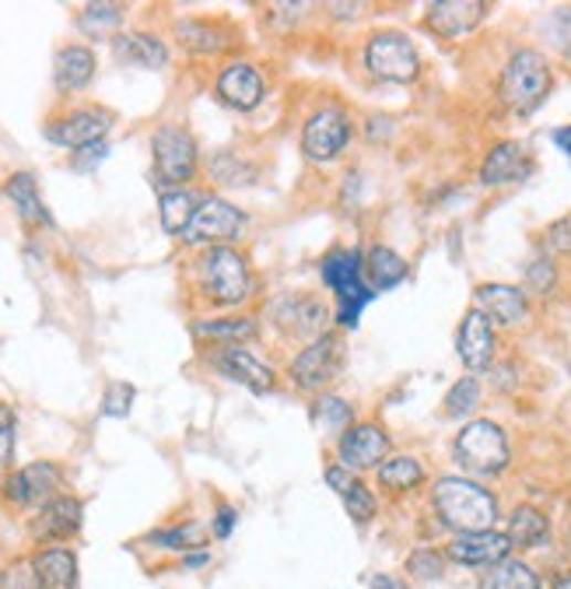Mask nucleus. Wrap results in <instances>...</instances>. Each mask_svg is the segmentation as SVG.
<instances>
[{"label": "nucleus", "instance_id": "nucleus-27", "mask_svg": "<svg viewBox=\"0 0 571 589\" xmlns=\"http://www.w3.org/2000/svg\"><path fill=\"white\" fill-rule=\"evenodd\" d=\"M8 197L25 225H50V211L43 208V200H39V187L29 172H18L8 179Z\"/></svg>", "mask_w": 571, "mask_h": 589}, {"label": "nucleus", "instance_id": "nucleus-26", "mask_svg": "<svg viewBox=\"0 0 571 589\" xmlns=\"http://www.w3.org/2000/svg\"><path fill=\"white\" fill-rule=\"evenodd\" d=\"M176 39L182 50L190 53H221L232 46V32L214 22H200V18H190V22L176 25Z\"/></svg>", "mask_w": 571, "mask_h": 589}, {"label": "nucleus", "instance_id": "nucleus-28", "mask_svg": "<svg viewBox=\"0 0 571 589\" xmlns=\"http://www.w3.org/2000/svg\"><path fill=\"white\" fill-rule=\"evenodd\" d=\"M480 589H540V579L529 565L522 561H498L484 572Z\"/></svg>", "mask_w": 571, "mask_h": 589}, {"label": "nucleus", "instance_id": "nucleus-35", "mask_svg": "<svg viewBox=\"0 0 571 589\" xmlns=\"http://www.w3.org/2000/svg\"><path fill=\"white\" fill-rule=\"evenodd\" d=\"M477 400H480V382L477 379H459L453 390H448V397H445V414L448 418H459V414H466V411H474L477 408Z\"/></svg>", "mask_w": 571, "mask_h": 589}, {"label": "nucleus", "instance_id": "nucleus-2", "mask_svg": "<svg viewBox=\"0 0 571 589\" xmlns=\"http://www.w3.org/2000/svg\"><path fill=\"white\" fill-rule=\"evenodd\" d=\"M550 92V67L537 50H519L501 74V103L512 113H533Z\"/></svg>", "mask_w": 571, "mask_h": 589}, {"label": "nucleus", "instance_id": "nucleus-50", "mask_svg": "<svg viewBox=\"0 0 571 589\" xmlns=\"http://www.w3.org/2000/svg\"><path fill=\"white\" fill-rule=\"evenodd\" d=\"M568 53H571V39H568Z\"/></svg>", "mask_w": 571, "mask_h": 589}, {"label": "nucleus", "instance_id": "nucleus-20", "mask_svg": "<svg viewBox=\"0 0 571 589\" xmlns=\"http://www.w3.org/2000/svg\"><path fill=\"white\" fill-rule=\"evenodd\" d=\"M484 4H477V0H442V4H432V11H427V25H432L438 35H463L480 25L484 18Z\"/></svg>", "mask_w": 571, "mask_h": 589}, {"label": "nucleus", "instance_id": "nucleus-11", "mask_svg": "<svg viewBox=\"0 0 571 589\" xmlns=\"http://www.w3.org/2000/svg\"><path fill=\"white\" fill-rule=\"evenodd\" d=\"M459 358L470 372H484L495 358L491 319H487L480 309H470L459 323Z\"/></svg>", "mask_w": 571, "mask_h": 589}, {"label": "nucleus", "instance_id": "nucleus-13", "mask_svg": "<svg viewBox=\"0 0 571 589\" xmlns=\"http://www.w3.org/2000/svg\"><path fill=\"white\" fill-rule=\"evenodd\" d=\"M337 365H340V344L334 337H319L298 355V361L292 365V376L302 390H319L337 372Z\"/></svg>", "mask_w": 571, "mask_h": 589}, {"label": "nucleus", "instance_id": "nucleus-10", "mask_svg": "<svg viewBox=\"0 0 571 589\" xmlns=\"http://www.w3.org/2000/svg\"><path fill=\"white\" fill-rule=\"evenodd\" d=\"M113 127V116L102 113V109H77V113H67L64 119H53L46 127V137L53 145H64V148H88V145H98L106 130Z\"/></svg>", "mask_w": 571, "mask_h": 589}, {"label": "nucleus", "instance_id": "nucleus-6", "mask_svg": "<svg viewBox=\"0 0 571 589\" xmlns=\"http://www.w3.org/2000/svg\"><path fill=\"white\" fill-rule=\"evenodd\" d=\"M364 67L376 81H393V85H406L421 71L417 50L411 46V39L400 32H379L364 46Z\"/></svg>", "mask_w": 571, "mask_h": 589}, {"label": "nucleus", "instance_id": "nucleus-39", "mask_svg": "<svg viewBox=\"0 0 571 589\" xmlns=\"http://www.w3.org/2000/svg\"><path fill=\"white\" fill-rule=\"evenodd\" d=\"M14 456V411L0 403V466H11Z\"/></svg>", "mask_w": 571, "mask_h": 589}, {"label": "nucleus", "instance_id": "nucleus-12", "mask_svg": "<svg viewBox=\"0 0 571 589\" xmlns=\"http://www.w3.org/2000/svg\"><path fill=\"white\" fill-rule=\"evenodd\" d=\"M60 487V471L53 463H32L22 466L18 474L8 477L4 495L11 505H35V502H50V495Z\"/></svg>", "mask_w": 571, "mask_h": 589}, {"label": "nucleus", "instance_id": "nucleus-33", "mask_svg": "<svg viewBox=\"0 0 571 589\" xmlns=\"http://www.w3.org/2000/svg\"><path fill=\"white\" fill-rule=\"evenodd\" d=\"M193 211H197V204L190 193H166L161 197V229H166L169 235L187 232Z\"/></svg>", "mask_w": 571, "mask_h": 589}, {"label": "nucleus", "instance_id": "nucleus-22", "mask_svg": "<svg viewBox=\"0 0 571 589\" xmlns=\"http://www.w3.org/2000/svg\"><path fill=\"white\" fill-rule=\"evenodd\" d=\"M113 53L119 64H130V67H148V71H158L166 67V46L158 43L155 35L148 32H127V35H116L113 39Z\"/></svg>", "mask_w": 571, "mask_h": 589}, {"label": "nucleus", "instance_id": "nucleus-29", "mask_svg": "<svg viewBox=\"0 0 571 589\" xmlns=\"http://www.w3.org/2000/svg\"><path fill=\"white\" fill-rule=\"evenodd\" d=\"M364 274H369L372 288H393L406 277V263L385 246H376L369 256H364Z\"/></svg>", "mask_w": 571, "mask_h": 589}, {"label": "nucleus", "instance_id": "nucleus-40", "mask_svg": "<svg viewBox=\"0 0 571 589\" xmlns=\"http://www.w3.org/2000/svg\"><path fill=\"white\" fill-rule=\"evenodd\" d=\"M319 411H322L326 429H340V424H348V421L355 418L351 403H348V400H340V397H326V400L319 403Z\"/></svg>", "mask_w": 571, "mask_h": 589}, {"label": "nucleus", "instance_id": "nucleus-34", "mask_svg": "<svg viewBox=\"0 0 571 589\" xmlns=\"http://www.w3.org/2000/svg\"><path fill=\"white\" fill-rule=\"evenodd\" d=\"M256 327L253 319H218V323H197V337H208V340H242V337H253Z\"/></svg>", "mask_w": 571, "mask_h": 589}, {"label": "nucleus", "instance_id": "nucleus-17", "mask_svg": "<svg viewBox=\"0 0 571 589\" xmlns=\"http://www.w3.org/2000/svg\"><path fill=\"white\" fill-rule=\"evenodd\" d=\"M477 306L498 327H522L529 313L526 295L519 288H508V284H484V288H477Z\"/></svg>", "mask_w": 571, "mask_h": 589}, {"label": "nucleus", "instance_id": "nucleus-37", "mask_svg": "<svg viewBox=\"0 0 571 589\" xmlns=\"http://www.w3.org/2000/svg\"><path fill=\"white\" fill-rule=\"evenodd\" d=\"M148 540L161 544V547H179L182 551V547H190V544H203V530L190 523V526H176V530H166V534H151Z\"/></svg>", "mask_w": 571, "mask_h": 589}, {"label": "nucleus", "instance_id": "nucleus-7", "mask_svg": "<svg viewBox=\"0 0 571 589\" xmlns=\"http://www.w3.org/2000/svg\"><path fill=\"white\" fill-rule=\"evenodd\" d=\"M155 169L166 182H187L197 172V140L182 127H161L151 140Z\"/></svg>", "mask_w": 571, "mask_h": 589}, {"label": "nucleus", "instance_id": "nucleus-24", "mask_svg": "<svg viewBox=\"0 0 571 589\" xmlns=\"http://www.w3.org/2000/svg\"><path fill=\"white\" fill-rule=\"evenodd\" d=\"M218 369L229 376V379H235V382H246L253 393H267L271 386H274V372H271L267 365H263L256 355L242 351V348L224 351V355L218 358Z\"/></svg>", "mask_w": 571, "mask_h": 589}, {"label": "nucleus", "instance_id": "nucleus-19", "mask_svg": "<svg viewBox=\"0 0 571 589\" xmlns=\"http://www.w3.org/2000/svg\"><path fill=\"white\" fill-rule=\"evenodd\" d=\"M326 484H330L334 492L340 495L343 509L351 513V519H355V523H369V519L376 516V495H372L369 487H364V484L355 477L351 466H343V463H337V466H326Z\"/></svg>", "mask_w": 571, "mask_h": 589}, {"label": "nucleus", "instance_id": "nucleus-21", "mask_svg": "<svg viewBox=\"0 0 571 589\" xmlns=\"http://www.w3.org/2000/svg\"><path fill=\"white\" fill-rule=\"evenodd\" d=\"M529 158L519 145H512V140H505V145H498L491 155H487L484 169H480V179L484 187H508V182H522L529 176Z\"/></svg>", "mask_w": 571, "mask_h": 589}, {"label": "nucleus", "instance_id": "nucleus-32", "mask_svg": "<svg viewBox=\"0 0 571 589\" xmlns=\"http://www.w3.org/2000/svg\"><path fill=\"white\" fill-rule=\"evenodd\" d=\"M77 25H81V32L92 35V39H106V35H113L119 25H124V8H116V4H88V8H81Z\"/></svg>", "mask_w": 571, "mask_h": 589}, {"label": "nucleus", "instance_id": "nucleus-46", "mask_svg": "<svg viewBox=\"0 0 571 589\" xmlns=\"http://www.w3.org/2000/svg\"><path fill=\"white\" fill-rule=\"evenodd\" d=\"M372 589H411V586H403V582L393 579V576H376V579H372Z\"/></svg>", "mask_w": 571, "mask_h": 589}, {"label": "nucleus", "instance_id": "nucleus-43", "mask_svg": "<svg viewBox=\"0 0 571 589\" xmlns=\"http://www.w3.org/2000/svg\"><path fill=\"white\" fill-rule=\"evenodd\" d=\"M109 155V148H106V140H98V145H88V148H77V158H74V169L77 172H88V169H95L102 158Z\"/></svg>", "mask_w": 571, "mask_h": 589}, {"label": "nucleus", "instance_id": "nucleus-30", "mask_svg": "<svg viewBox=\"0 0 571 589\" xmlns=\"http://www.w3.org/2000/svg\"><path fill=\"white\" fill-rule=\"evenodd\" d=\"M547 516L540 509H533V505H522V509L512 513V523H508V540H512V547H533L547 537Z\"/></svg>", "mask_w": 571, "mask_h": 589}, {"label": "nucleus", "instance_id": "nucleus-45", "mask_svg": "<svg viewBox=\"0 0 571 589\" xmlns=\"http://www.w3.org/2000/svg\"><path fill=\"white\" fill-rule=\"evenodd\" d=\"M232 526H235V509H232V505H221V513H218V519H214V534H218V537H229Z\"/></svg>", "mask_w": 571, "mask_h": 589}, {"label": "nucleus", "instance_id": "nucleus-8", "mask_svg": "<svg viewBox=\"0 0 571 589\" xmlns=\"http://www.w3.org/2000/svg\"><path fill=\"white\" fill-rule=\"evenodd\" d=\"M242 229V211L232 208L229 200H203L197 204L193 218L182 239L190 242V246H203V242H224V239H235Z\"/></svg>", "mask_w": 571, "mask_h": 589}, {"label": "nucleus", "instance_id": "nucleus-5", "mask_svg": "<svg viewBox=\"0 0 571 589\" xmlns=\"http://www.w3.org/2000/svg\"><path fill=\"white\" fill-rule=\"evenodd\" d=\"M322 281L330 284L340 302V323L343 327H355L364 302L372 298V288L361 284V256L351 250H334L322 260Z\"/></svg>", "mask_w": 571, "mask_h": 589}, {"label": "nucleus", "instance_id": "nucleus-16", "mask_svg": "<svg viewBox=\"0 0 571 589\" xmlns=\"http://www.w3.org/2000/svg\"><path fill=\"white\" fill-rule=\"evenodd\" d=\"M508 551H512V540H508V534H495V530L463 534L448 544V558L459 565H498L508 558Z\"/></svg>", "mask_w": 571, "mask_h": 589}, {"label": "nucleus", "instance_id": "nucleus-14", "mask_svg": "<svg viewBox=\"0 0 571 589\" xmlns=\"http://www.w3.org/2000/svg\"><path fill=\"white\" fill-rule=\"evenodd\" d=\"M340 460L343 466H351V471H364V466H379L385 450H390V439H385L382 429L376 424H355L351 432H343L340 439Z\"/></svg>", "mask_w": 571, "mask_h": 589}, {"label": "nucleus", "instance_id": "nucleus-1", "mask_svg": "<svg viewBox=\"0 0 571 589\" xmlns=\"http://www.w3.org/2000/svg\"><path fill=\"white\" fill-rule=\"evenodd\" d=\"M435 509L445 526L459 534H487L498 519V502L480 484L463 477H442L435 484Z\"/></svg>", "mask_w": 571, "mask_h": 589}, {"label": "nucleus", "instance_id": "nucleus-41", "mask_svg": "<svg viewBox=\"0 0 571 589\" xmlns=\"http://www.w3.org/2000/svg\"><path fill=\"white\" fill-rule=\"evenodd\" d=\"M526 277H529V288L540 292V295L554 288V267H550V260H537Z\"/></svg>", "mask_w": 571, "mask_h": 589}, {"label": "nucleus", "instance_id": "nucleus-25", "mask_svg": "<svg viewBox=\"0 0 571 589\" xmlns=\"http://www.w3.org/2000/svg\"><path fill=\"white\" fill-rule=\"evenodd\" d=\"M56 88L60 92H81L95 77V53L88 46H67L56 53Z\"/></svg>", "mask_w": 571, "mask_h": 589}, {"label": "nucleus", "instance_id": "nucleus-49", "mask_svg": "<svg viewBox=\"0 0 571 589\" xmlns=\"http://www.w3.org/2000/svg\"><path fill=\"white\" fill-rule=\"evenodd\" d=\"M554 589H571V576H564V579H558V582H554Z\"/></svg>", "mask_w": 571, "mask_h": 589}, {"label": "nucleus", "instance_id": "nucleus-36", "mask_svg": "<svg viewBox=\"0 0 571 589\" xmlns=\"http://www.w3.org/2000/svg\"><path fill=\"white\" fill-rule=\"evenodd\" d=\"M130 403H134V386L130 382H113L106 390V400H102V414L124 418V414H130Z\"/></svg>", "mask_w": 571, "mask_h": 589}, {"label": "nucleus", "instance_id": "nucleus-38", "mask_svg": "<svg viewBox=\"0 0 571 589\" xmlns=\"http://www.w3.org/2000/svg\"><path fill=\"white\" fill-rule=\"evenodd\" d=\"M406 572L417 576V579H438L442 576L438 551H414L411 558H406Z\"/></svg>", "mask_w": 571, "mask_h": 589}, {"label": "nucleus", "instance_id": "nucleus-23", "mask_svg": "<svg viewBox=\"0 0 571 589\" xmlns=\"http://www.w3.org/2000/svg\"><path fill=\"white\" fill-rule=\"evenodd\" d=\"M29 565L43 589H74L77 582V561L67 547H46Z\"/></svg>", "mask_w": 571, "mask_h": 589}, {"label": "nucleus", "instance_id": "nucleus-3", "mask_svg": "<svg viewBox=\"0 0 571 589\" xmlns=\"http://www.w3.org/2000/svg\"><path fill=\"white\" fill-rule=\"evenodd\" d=\"M200 288L214 306H242L250 295V267L235 250L218 246L200 260Z\"/></svg>", "mask_w": 571, "mask_h": 589}, {"label": "nucleus", "instance_id": "nucleus-48", "mask_svg": "<svg viewBox=\"0 0 571 589\" xmlns=\"http://www.w3.org/2000/svg\"><path fill=\"white\" fill-rule=\"evenodd\" d=\"M208 561V551H197V555H190V558H182V565H190V568H197V565H203Z\"/></svg>", "mask_w": 571, "mask_h": 589}, {"label": "nucleus", "instance_id": "nucleus-15", "mask_svg": "<svg viewBox=\"0 0 571 589\" xmlns=\"http://www.w3.org/2000/svg\"><path fill=\"white\" fill-rule=\"evenodd\" d=\"M218 95L224 98V106L250 113V109L260 106V98H263V77L250 64H232L218 74Z\"/></svg>", "mask_w": 571, "mask_h": 589}, {"label": "nucleus", "instance_id": "nucleus-44", "mask_svg": "<svg viewBox=\"0 0 571 589\" xmlns=\"http://www.w3.org/2000/svg\"><path fill=\"white\" fill-rule=\"evenodd\" d=\"M8 589H43V586H39L32 565H18L14 572L8 576Z\"/></svg>", "mask_w": 571, "mask_h": 589}, {"label": "nucleus", "instance_id": "nucleus-9", "mask_svg": "<svg viewBox=\"0 0 571 589\" xmlns=\"http://www.w3.org/2000/svg\"><path fill=\"white\" fill-rule=\"evenodd\" d=\"M348 137H351L348 116L330 106V109H319V113L309 119V124H305L302 148H305V155H309L313 161H330L334 155L343 151Z\"/></svg>", "mask_w": 571, "mask_h": 589}, {"label": "nucleus", "instance_id": "nucleus-4", "mask_svg": "<svg viewBox=\"0 0 571 589\" xmlns=\"http://www.w3.org/2000/svg\"><path fill=\"white\" fill-rule=\"evenodd\" d=\"M456 460L474 474H501L508 466V439L495 421H470L456 435Z\"/></svg>", "mask_w": 571, "mask_h": 589}, {"label": "nucleus", "instance_id": "nucleus-47", "mask_svg": "<svg viewBox=\"0 0 571 589\" xmlns=\"http://www.w3.org/2000/svg\"><path fill=\"white\" fill-rule=\"evenodd\" d=\"M554 140H558V145H561V148H564L568 155H571V127L558 130V134H554Z\"/></svg>", "mask_w": 571, "mask_h": 589}, {"label": "nucleus", "instance_id": "nucleus-18", "mask_svg": "<svg viewBox=\"0 0 571 589\" xmlns=\"http://www.w3.org/2000/svg\"><path fill=\"white\" fill-rule=\"evenodd\" d=\"M81 530V502L71 495H56L43 505V513L35 516L32 534L39 540H64Z\"/></svg>", "mask_w": 571, "mask_h": 589}, {"label": "nucleus", "instance_id": "nucleus-42", "mask_svg": "<svg viewBox=\"0 0 571 589\" xmlns=\"http://www.w3.org/2000/svg\"><path fill=\"white\" fill-rule=\"evenodd\" d=\"M547 250H550V253H571V218L558 221V225H550V232H547Z\"/></svg>", "mask_w": 571, "mask_h": 589}, {"label": "nucleus", "instance_id": "nucleus-31", "mask_svg": "<svg viewBox=\"0 0 571 589\" xmlns=\"http://www.w3.org/2000/svg\"><path fill=\"white\" fill-rule=\"evenodd\" d=\"M379 481L385 492H411L424 481V466L411 456H393L379 466Z\"/></svg>", "mask_w": 571, "mask_h": 589}]
</instances>
